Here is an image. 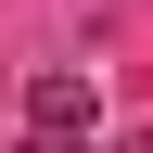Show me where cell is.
<instances>
[{
    "label": "cell",
    "instance_id": "6da1fadb",
    "mask_svg": "<svg viewBox=\"0 0 153 153\" xmlns=\"http://www.w3.org/2000/svg\"><path fill=\"white\" fill-rule=\"evenodd\" d=\"M89 115H102V89H89L76 64L26 76V140H38V153H76V140H89Z\"/></svg>",
    "mask_w": 153,
    "mask_h": 153
},
{
    "label": "cell",
    "instance_id": "7a4b0ae2",
    "mask_svg": "<svg viewBox=\"0 0 153 153\" xmlns=\"http://www.w3.org/2000/svg\"><path fill=\"white\" fill-rule=\"evenodd\" d=\"M102 153H153V140H102Z\"/></svg>",
    "mask_w": 153,
    "mask_h": 153
}]
</instances>
